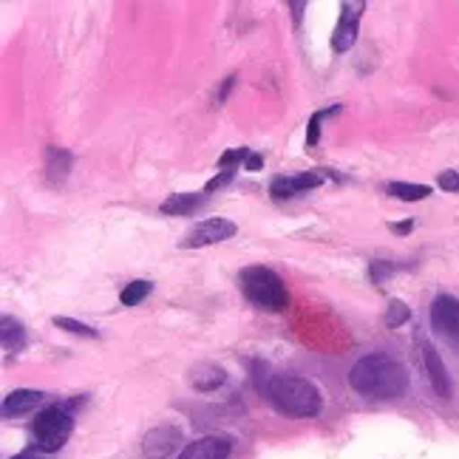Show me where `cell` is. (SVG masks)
I'll list each match as a JSON object with an SVG mask.
<instances>
[{
    "label": "cell",
    "instance_id": "9c48e42d",
    "mask_svg": "<svg viewBox=\"0 0 459 459\" xmlns=\"http://www.w3.org/2000/svg\"><path fill=\"white\" fill-rule=\"evenodd\" d=\"M366 4H343L341 21L332 31V48L334 51H349L358 40V26H360V12Z\"/></svg>",
    "mask_w": 459,
    "mask_h": 459
},
{
    "label": "cell",
    "instance_id": "7a4b0ae2",
    "mask_svg": "<svg viewBox=\"0 0 459 459\" xmlns=\"http://www.w3.org/2000/svg\"><path fill=\"white\" fill-rule=\"evenodd\" d=\"M267 397L281 414L287 417H301L309 420L321 414L324 409V394L312 380L295 377V375H273L267 383Z\"/></svg>",
    "mask_w": 459,
    "mask_h": 459
},
{
    "label": "cell",
    "instance_id": "3957f363",
    "mask_svg": "<svg viewBox=\"0 0 459 459\" xmlns=\"http://www.w3.org/2000/svg\"><path fill=\"white\" fill-rule=\"evenodd\" d=\"M238 287L247 301L264 312H284L290 304L281 275L270 267H261V264H253V267H244L238 273Z\"/></svg>",
    "mask_w": 459,
    "mask_h": 459
},
{
    "label": "cell",
    "instance_id": "cb8c5ba5",
    "mask_svg": "<svg viewBox=\"0 0 459 459\" xmlns=\"http://www.w3.org/2000/svg\"><path fill=\"white\" fill-rule=\"evenodd\" d=\"M437 185L443 190H448V193H459V173L456 170H443V173H439Z\"/></svg>",
    "mask_w": 459,
    "mask_h": 459
},
{
    "label": "cell",
    "instance_id": "277c9868",
    "mask_svg": "<svg viewBox=\"0 0 459 459\" xmlns=\"http://www.w3.org/2000/svg\"><path fill=\"white\" fill-rule=\"evenodd\" d=\"M72 431H74V405L72 403L48 405L46 411L38 414V420H34V426H31L34 448H40L46 454H55L68 443Z\"/></svg>",
    "mask_w": 459,
    "mask_h": 459
},
{
    "label": "cell",
    "instance_id": "ac0fdd59",
    "mask_svg": "<svg viewBox=\"0 0 459 459\" xmlns=\"http://www.w3.org/2000/svg\"><path fill=\"white\" fill-rule=\"evenodd\" d=\"M151 292H153V284H151V281L136 278V281H131V284L122 287V292H119V304H122V307H139Z\"/></svg>",
    "mask_w": 459,
    "mask_h": 459
},
{
    "label": "cell",
    "instance_id": "4fadbf2b",
    "mask_svg": "<svg viewBox=\"0 0 459 459\" xmlns=\"http://www.w3.org/2000/svg\"><path fill=\"white\" fill-rule=\"evenodd\" d=\"M43 392H34V388H14V392L4 400V417H21L29 414L40 405Z\"/></svg>",
    "mask_w": 459,
    "mask_h": 459
},
{
    "label": "cell",
    "instance_id": "484cf974",
    "mask_svg": "<svg viewBox=\"0 0 459 459\" xmlns=\"http://www.w3.org/2000/svg\"><path fill=\"white\" fill-rule=\"evenodd\" d=\"M247 170H261V165H264V156L261 153H250V159H247Z\"/></svg>",
    "mask_w": 459,
    "mask_h": 459
},
{
    "label": "cell",
    "instance_id": "8992f818",
    "mask_svg": "<svg viewBox=\"0 0 459 459\" xmlns=\"http://www.w3.org/2000/svg\"><path fill=\"white\" fill-rule=\"evenodd\" d=\"M238 233V227L236 221H230V219H204L199 221L196 227H190L185 238L179 241L182 250H199V247H213V244H221L227 238H233Z\"/></svg>",
    "mask_w": 459,
    "mask_h": 459
},
{
    "label": "cell",
    "instance_id": "44dd1931",
    "mask_svg": "<svg viewBox=\"0 0 459 459\" xmlns=\"http://www.w3.org/2000/svg\"><path fill=\"white\" fill-rule=\"evenodd\" d=\"M409 317H411V309L405 307L403 301H397V298H394V301H388V312H385V324L388 326L397 329L400 324L409 321Z\"/></svg>",
    "mask_w": 459,
    "mask_h": 459
},
{
    "label": "cell",
    "instance_id": "2e32d148",
    "mask_svg": "<svg viewBox=\"0 0 459 459\" xmlns=\"http://www.w3.org/2000/svg\"><path fill=\"white\" fill-rule=\"evenodd\" d=\"M224 380H227L224 368H219V366H213V363H199V366L190 372V383L196 385L199 392H213V388H219Z\"/></svg>",
    "mask_w": 459,
    "mask_h": 459
},
{
    "label": "cell",
    "instance_id": "52a82bcc",
    "mask_svg": "<svg viewBox=\"0 0 459 459\" xmlns=\"http://www.w3.org/2000/svg\"><path fill=\"white\" fill-rule=\"evenodd\" d=\"M321 185H324V176L315 170H307L298 176H275L270 182V193L275 199H295V196H301V193H309Z\"/></svg>",
    "mask_w": 459,
    "mask_h": 459
},
{
    "label": "cell",
    "instance_id": "4316f807",
    "mask_svg": "<svg viewBox=\"0 0 459 459\" xmlns=\"http://www.w3.org/2000/svg\"><path fill=\"white\" fill-rule=\"evenodd\" d=\"M411 221H403V224H388V230H392V233H411Z\"/></svg>",
    "mask_w": 459,
    "mask_h": 459
},
{
    "label": "cell",
    "instance_id": "6da1fadb",
    "mask_svg": "<svg viewBox=\"0 0 459 459\" xmlns=\"http://www.w3.org/2000/svg\"><path fill=\"white\" fill-rule=\"evenodd\" d=\"M349 383L363 397L397 400L409 392V372L388 355H366L349 372Z\"/></svg>",
    "mask_w": 459,
    "mask_h": 459
},
{
    "label": "cell",
    "instance_id": "5bb4252c",
    "mask_svg": "<svg viewBox=\"0 0 459 459\" xmlns=\"http://www.w3.org/2000/svg\"><path fill=\"white\" fill-rule=\"evenodd\" d=\"M68 170H72V153L63 148H48L46 151V179L48 185L60 187L65 182Z\"/></svg>",
    "mask_w": 459,
    "mask_h": 459
},
{
    "label": "cell",
    "instance_id": "ba28073f",
    "mask_svg": "<svg viewBox=\"0 0 459 459\" xmlns=\"http://www.w3.org/2000/svg\"><path fill=\"white\" fill-rule=\"evenodd\" d=\"M182 446V431L176 426H156L145 434L143 451L148 459H168L176 448Z\"/></svg>",
    "mask_w": 459,
    "mask_h": 459
},
{
    "label": "cell",
    "instance_id": "ffe728a7",
    "mask_svg": "<svg viewBox=\"0 0 459 459\" xmlns=\"http://www.w3.org/2000/svg\"><path fill=\"white\" fill-rule=\"evenodd\" d=\"M51 324H55L57 329L72 332V334H82V338H100V332L94 326L80 324V321H74V317H65V315H55L51 317Z\"/></svg>",
    "mask_w": 459,
    "mask_h": 459
},
{
    "label": "cell",
    "instance_id": "9a60e30c",
    "mask_svg": "<svg viewBox=\"0 0 459 459\" xmlns=\"http://www.w3.org/2000/svg\"><path fill=\"white\" fill-rule=\"evenodd\" d=\"M0 341H4L6 351H23L29 343V332H26L23 321H17L12 315H4V321H0Z\"/></svg>",
    "mask_w": 459,
    "mask_h": 459
},
{
    "label": "cell",
    "instance_id": "d6986e66",
    "mask_svg": "<svg viewBox=\"0 0 459 459\" xmlns=\"http://www.w3.org/2000/svg\"><path fill=\"white\" fill-rule=\"evenodd\" d=\"M338 111H341V105H329V108H321V111L312 114L309 126H307V148H315L317 143H321V122L332 114H338Z\"/></svg>",
    "mask_w": 459,
    "mask_h": 459
},
{
    "label": "cell",
    "instance_id": "7c38bea8",
    "mask_svg": "<svg viewBox=\"0 0 459 459\" xmlns=\"http://www.w3.org/2000/svg\"><path fill=\"white\" fill-rule=\"evenodd\" d=\"M207 202V193H173L170 199H165L162 204H159V210H162L165 216H190L196 213V210Z\"/></svg>",
    "mask_w": 459,
    "mask_h": 459
},
{
    "label": "cell",
    "instance_id": "30bf717a",
    "mask_svg": "<svg viewBox=\"0 0 459 459\" xmlns=\"http://www.w3.org/2000/svg\"><path fill=\"white\" fill-rule=\"evenodd\" d=\"M422 363H426V372H429V380L434 385V392L439 397H451L454 394V385H451V375L448 368L443 363V358H439V351L431 346V343H422Z\"/></svg>",
    "mask_w": 459,
    "mask_h": 459
},
{
    "label": "cell",
    "instance_id": "5b68a950",
    "mask_svg": "<svg viewBox=\"0 0 459 459\" xmlns=\"http://www.w3.org/2000/svg\"><path fill=\"white\" fill-rule=\"evenodd\" d=\"M431 329L439 341L459 355V301L454 295H437L431 304Z\"/></svg>",
    "mask_w": 459,
    "mask_h": 459
},
{
    "label": "cell",
    "instance_id": "8fae6325",
    "mask_svg": "<svg viewBox=\"0 0 459 459\" xmlns=\"http://www.w3.org/2000/svg\"><path fill=\"white\" fill-rule=\"evenodd\" d=\"M230 456V439L227 437H202L196 443L185 446L179 459H227Z\"/></svg>",
    "mask_w": 459,
    "mask_h": 459
},
{
    "label": "cell",
    "instance_id": "603a6c76",
    "mask_svg": "<svg viewBox=\"0 0 459 459\" xmlns=\"http://www.w3.org/2000/svg\"><path fill=\"white\" fill-rule=\"evenodd\" d=\"M233 176H236V170H221V173H216L213 179H210V182L204 185V193H207V196H210V193L221 190L224 185H230V182H233Z\"/></svg>",
    "mask_w": 459,
    "mask_h": 459
},
{
    "label": "cell",
    "instance_id": "d4e9b609",
    "mask_svg": "<svg viewBox=\"0 0 459 459\" xmlns=\"http://www.w3.org/2000/svg\"><path fill=\"white\" fill-rule=\"evenodd\" d=\"M12 459H51L46 451H40V448H29V451H21V454H14Z\"/></svg>",
    "mask_w": 459,
    "mask_h": 459
},
{
    "label": "cell",
    "instance_id": "7402d4cb",
    "mask_svg": "<svg viewBox=\"0 0 459 459\" xmlns=\"http://www.w3.org/2000/svg\"><path fill=\"white\" fill-rule=\"evenodd\" d=\"M250 148H233V151H227V153H221L219 156V168L221 170H236V165L238 162H247V159H250Z\"/></svg>",
    "mask_w": 459,
    "mask_h": 459
},
{
    "label": "cell",
    "instance_id": "e0dca14e",
    "mask_svg": "<svg viewBox=\"0 0 459 459\" xmlns=\"http://www.w3.org/2000/svg\"><path fill=\"white\" fill-rule=\"evenodd\" d=\"M385 190H388V196L403 199V202H422L431 196L429 185H411V182H388Z\"/></svg>",
    "mask_w": 459,
    "mask_h": 459
}]
</instances>
